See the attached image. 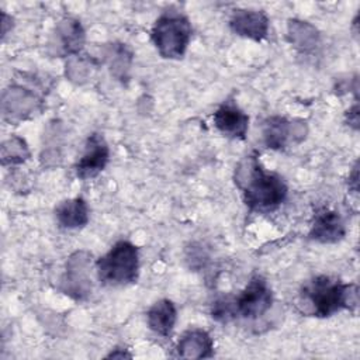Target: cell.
Returning <instances> with one entry per match:
<instances>
[{
    "instance_id": "8fae6325",
    "label": "cell",
    "mask_w": 360,
    "mask_h": 360,
    "mask_svg": "<svg viewBox=\"0 0 360 360\" xmlns=\"http://www.w3.org/2000/svg\"><path fill=\"white\" fill-rule=\"evenodd\" d=\"M176 353L183 359H207L214 354V340L200 328L186 330L176 345Z\"/></svg>"
},
{
    "instance_id": "e0dca14e",
    "label": "cell",
    "mask_w": 360,
    "mask_h": 360,
    "mask_svg": "<svg viewBox=\"0 0 360 360\" xmlns=\"http://www.w3.org/2000/svg\"><path fill=\"white\" fill-rule=\"evenodd\" d=\"M107 357H131V354L129 353H125V352H121V353H118V352H111Z\"/></svg>"
},
{
    "instance_id": "9a60e30c",
    "label": "cell",
    "mask_w": 360,
    "mask_h": 360,
    "mask_svg": "<svg viewBox=\"0 0 360 360\" xmlns=\"http://www.w3.org/2000/svg\"><path fill=\"white\" fill-rule=\"evenodd\" d=\"M30 156V150L27 143L24 142V139L13 136L10 139H7L3 143L1 148V163L4 166L7 165H20L22 162L27 160V158Z\"/></svg>"
},
{
    "instance_id": "3957f363",
    "label": "cell",
    "mask_w": 360,
    "mask_h": 360,
    "mask_svg": "<svg viewBox=\"0 0 360 360\" xmlns=\"http://www.w3.org/2000/svg\"><path fill=\"white\" fill-rule=\"evenodd\" d=\"M98 281L118 287L132 284L139 273V249L129 240H118L96 262Z\"/></svg>"
},
{
    "instance_id": "7a4b0ae2",
    "label": "cell",
    "mask_w": 360,
    "mask_h": 360,
    "mask_svg": "<svg viewBox=\"0 0 360 360\" xmlns=\"http://www.w3.org/2000/svg\"><path fill=\"white\" fill-rule=\"evenodd\" d=\"M312 315L328 318L342 309H354L359 304V288L356 284H345L329 276H316L309 280L301 291Z\"/></svg>"
},
{
    "instance_id": "4fadbf2b",
    "label": "cell",
    "mask_w": 360,
    "mask_h": 360,
    "mask_svg": "<svg viewBox=\"0 0 360 360\" xmlns=\"http://www.w3.org/2000/svg\"><path fill=\"white\" fill-rule=\"evenodd\" d=\"M55 218L65 229L83 228L89 222V207L86 200L75 197L60 201L55 208Z\"/></svg>"
},
{
    "instance_id": "277c9868",
    "label": "cell",
    "mask_w": 360,
    "mask_h": 360,
    "mask_svg": "<svg viewBox=\"0 0 360 360\" xmlns=\"http://www.w3.org/2000/svg\"><path fill=\"white\" fill-rule=\"evenodd\" d=\"M191 32V24L184 14L167 10L156 18L150 38L162 58L179 59L187 51Z\"/></svg>"
},
{
    "instance_id": "30bf717a",
    "label": "cell",
    "mask_w": 360,
    "mask_h": 360,
    "mask_svg": "<svg viewBox=\"0 0 360 360\" xmlns=\"http://www.w3.org/2000/svg\"><path fill=\"white\" fill-rule=\"evenodd\" d=\"M308 235L319 243H336L346 235V226L336 211L322 210L315 214Z\"/></svg>"
},
{
    "instance_id": "9c48e42d",
    "label": "cell",
    "mask_w": 360,
    "mask_h": 360,
    "mask_svg": "<svg viewBox=\"0 0 360 360\" xmlns=\"http://www.w3.org/2000/svg\"><path fill=\"white\" fill-rule=\"evenodd\" d=\"M229 27L236 35L262 41L269 34V18L262 10L238 8L229 20Z\"/></svg>"
},
{
    "instance_id": "6da1fadb",
    "label": "cell",
    "mask_w": 360,
    "mask_h": 360,
    "mask_svg": "<svg viewBox=\"0 0 360 360\" xmlns=\"http://www.w3.org/2000/svg\"><path fill=\"white\" fill-rule=\"evenodd\" d=\"M235 181L250 211H273L284 202L288 193L284 179L276 172L266 170L257 155H249L240 162Z\"/></svg>"
},
{
    "instance_id": "52a82bcc",
    "label": "cell",
    "mask_w": 360,
    "mask_h": 360,
    "mask_svg": "<svg viewBox=\"0 0 360 360\" xmlns=\"http://www.w3.org/2000/svg\"><path fill=\"white\" fill-rule=\"evenodd\" d=\"M90 270L89 255L86 252H76L66 264V274L63 277V291L75 300H83L91 290V280L87 271Z\"/></svg>"
},
{
    "instance_id": "8992f818",
    "label": "cell",
    "mask_w": 360,
    "mask_h": 360,
    "mask_svg": "<svg viewBox=\"0 0 360 360\" xmlns=\"http://www.w3.org/2000/svg\"><path fill=\"white\" fill-rule=\"evenodd\" d=\"M110 160V148L100 134H91L84 145V152L75 165L76 176L82 180L96 177Z\"/></svg>"
},
{
    "instance_id": "ba28073f",
    "label": "cell",
    "mask_w": 360,
    "mask_h": 360,
    "mask_svg": "<svg viewBox=\"0 0 360 360\" xmlns=\"http://www.w3.org/2000/svg\"><path fill=\"white\" fill-rule=\"evenodd\" d=\"M214 127L225 136L245 139L249 128L248 114L233 100L224 101L212 115Z\"/></svg>"
},
{
    "instance_id": "2e32d148",
    "label": "cell",
    "mask_w": 360,
    "mask_h": 360,
    "mask_svg": "<svg viewBox=\"0 0 360 360\" xmlns=\"http://www.w3.org/2000/svg\"><path fill=\"white\" fill-rule=\"evenodd\" d=\"M347 118H349V124L353 125L354 129L359 128V104L356 103L349 111H347Z\"/></svg>"
},
{
    "instance_id": "7c38bea8",
    "label": "cell",
    "mask_w": 360,
    "mask_h": 360,
    "mask_svg": "<svg viewBox=\"0 0 360 360\" xmlns=\"http://www.w3.org/2000/svg\"><path fill=\"white\" fill-rule=\"evenodd\" d=\"M297 135H301V138H304V128L297 129V124H292L284 117H269L263 122V141L267 148L283 149L287 146L288 141L295 139Z\"/></svg>"
},
{
    "instance_id": "5b68a950",
    "label": "cell",
    "mask_w": 360,
    "mask_h": 360,
    "mask_svg": "<svg viewBox=\"0 0 360 360\" xmlns=\"http://www.w3.org/2000/svg\"><path fill=\"white\" fill-rule=\"evenodd\" d=\"M229 318L257 319L263 316L273 304V294L267 281L260 276H253L246 287L233 298L226 300Z\"/></svg>"
},
{
    "instance_id": "5bb4252c",
    "label": "cell",
    "mask_w": 360,
    "mask_h": 360,
    "mask_svg": "<svg viewBox=\"0 0 360 360\" xmlns=\"http://www.w3.org/2000/svg\"><path fill=\"white\" fill-rule=\"evenodd\" d=\"M177 319V309L170 300L156 301L146 312V322L150 330L160 336H169Z\"/></svg>"
}]
</instances>
